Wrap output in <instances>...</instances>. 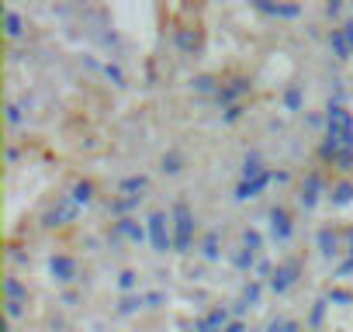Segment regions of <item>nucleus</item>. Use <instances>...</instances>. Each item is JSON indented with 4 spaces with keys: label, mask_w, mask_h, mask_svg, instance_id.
I'll list each match as a JSON object with an SVG mask.
<instances>
[{
    "label": "nucleus",
    "mask_w": 353,
    "mask_h": 332,
    "mask_svg": "<svg viewBox=\"0 0 353 332\" xmlns=\"http://www.w3.org/2000/svg\"><path fill=\"white\" fill-rule=\"evenodd\" d=\"M170 222H173V253H188L194 246V211L188 208V201L173 205Z\"/></svg>",
    "instance_id": "nucleus-1"
},
{
    "label": "nucleus",
    "mask_w": 353,
    "mask_h": 332,
    "mask_svg": "<svg viewBox=\"0 0 353 332\" xmlns=\"http://www.w3.org/2000/svg\"><path fill=\"white\" fill-rule=\"evenodd\" d=\"M145 229H149V242H152L156 253L173 249V222H170L163 211H152V215L145 218Z\"/></svg>",
    "instance_id": "nucleus-2"
},
{
    "label": "nucleus",
    "mask_w": 353,
    "mask_h": 332,
    "mask_svg": "<svg viewBox=\"0 0 353 332\" xmlns=\"http://www.w3.org/2000/svg\"><path fill=\"white\" fill-rule=\"evenodd\" d=\"M298 273H301V263L298 260H288V263H277L274 267V277L267 280L274 294H288L294 284H298Z\"/></svg>",
    "instance_id": "nucleus-3"
},
{
    "label": "nucleus",
    "mask_w": 353,
    "mask_h": 332,
    "mask_svg": "<svg viewBox=\"0 0 353 332\" xmlns=\"http://www.w3.org/2000/svg\"><path fill=\"white\" fill-rule=\"evenodd\" d=\"M77 215H80V205L70 198V194H63V198H56V205L46 211V225L52 229V225H70V222H77Z\"/></svg>",
    "instance_id": "nucleus-4"
},
{
    "label": "nucleus",
    "mask_w": 353,
    "mask_h": 332,
    "mask_svg": "<svg viewBox=\"0 0 353 332\" xmlns=\"http://www.w3.org/2000/svg\"><path fill=\"white\" fill-rule=\"evenodd\" d=\"M329 49H332L336 59H350L353 56V21H346V25L329 32Z\"/></svg>",
    "instance_id": "nucleus-5"
},
{
    "label": "nucleus",
    "mask_w": 353,
    "mask_h": 332,
    "mask_svg": "<svg viewBox=\"0 0 353 332\" xmlns=\"http://www.w3.org/2000/svg\"><path fill=\"white\" fill-rule=\"evenodd\" d=\"M229 322H232V311H229L225 304H219V308H212L205 318H198L194 332H225V329H229Z\"/></svg>",
    "instance_id": "nucleus-6"
},
{
    "label": "nucleus",
    "mask_w": 353,
    "mask_h": 332,
    "mask_svg": "<svg viewBox=\"0 0 353 332\" xmlns=\"http://www.w3.org/2000/svg\"><path fill=\"white\" fill-rule=\"evenodd\" d=\"M114 239H128V242H145V239H149V229H145V225H139V218L125 215V218H118V222H114Z\"/></svg>",
    "instance_id": "nucleus-7"
},
{
    "label": "nucleus",
    "mask_w": 353,
    "mask_h": 332,
    "mask_svg": "<svg viewBox=\"0 0 353 332\" xmlns=\"http://www.w3.org/2000/svg\"><path fill=\"white\" fill-rule=\"evenodd\" d=\"M267 218H270V236H274L277 242H288V239H291V232H294L291 215L277 205V208H270V215H267Z\"/></svg>",
    "instance_id": "nucleus-8"
},
{
    "label": "nucleus",
    "mask_w": 353,
    "mask_h": 332,
    "mask_svg": "<svg viewBox=\"0 0 353 332\" xmlns=\"http://www.w3.org/2000/svg\"><path fill=\"white\" fill-rule=\"evenodd\" d=\"M49 273L59 280V284H70V280H77V273H80V267H77V260L73 256H52L49 260Z\"/></svg>",
    "instance_id": "nucleus-9"
},
{
    "label": "nucleus",
    "mask_w": 353,
    "mask_h": 332,
    "mask_svg": "<svg viewBox=\"0 0 353 332\" xmlns=\"http://www.w3.org/2000/svg\"><path fill=\"white\" fill-rule=\"evenodd\" d=\"M274 184V174L267 170V174H260L256 180H239L236 184V201H250V198H256L260 191H267Z\"/></svg>",
    "instance_id": "nucleus-10"
},
{
    "label": "nucleus",
    "mask_w": 353,
    "mask_h": 332,
    "mask_svg": "<svg viewBox=\"0 0 353 332\" xmlns=\"http://www.w3.org/2000/svg\"><path fill=\"white\" fill-rule=\"evenodd\" d=\"M319 198H322V177H319V174H308V177L301 180V194H298V201H301L305 211H312V208L319 205Z\"/></svg>",
    "instance_id": "nucleus-11"
},
{
    "label": "nucleus",
    "mask_w": 353,
    "mask_h": 332,
    "mask_svg": "<svg viewBox=\"0 0 353 332\" xmlns=\"http://www.w3.org/2000/svg\"><path fill=\"white\" fill-rule=\"evenodd\" d=\"M243 94H250V80H232V83H225V87L215 94V101L229 111V107H236V101H239Z\"/></svg>",
    "instance_id": "nucleus-12"
},
{
    "label": "nucleus",
    "mask_w": 353,
    "mask_h": 332,
    "mask_svg": "<svg viewBox=\"0 0 353 332\" xmlns=\"http://www.w3.org/2000/svg\"><path fill=\"white\" fill-rule=\"evenodd\" d=\"M339 239H343V232H336L332 225L319 229V236H315V242H319V253H322L325 260H332V256L339 253Z\"/></svg>",
    "instance_id": "nucleus-13"
},
{
    "label": "nucleus",
    "mask_w": 353,
    "mask_h": 332,
    "mask_svg": "<svg viewBox=\"0 0 353 332\" xmlns=\"http://www.w3.org/2000/svg\"><path fill=\"white\" fill-rule=\"evenodd\" d=\"M145 187H149V177L135 174V177H125V180L118 184V194H121V198H142Z\"/></svg>",
    "instance_id": "nucleus-14"
},
{
    "label": "nucleus",
    "mask_w": 353,
    "mask_h": 332,
    "mask_svg": "<svg viewBox=\"0 0 353 332\" xmlns=\"http://www.w3.org/2000/svg\"><path fill=\"white\" fill-rule=\"evenodd\" d=\"M256 11H263V14H270V18H298L301 14V8L298 4H256Z\"/></svg>",
    "instance_id": "nucleus-15"
},
{
    "label": "nucleus",
    "mask_w": 353,
    "mask_h": 332,
    "mask_svg": "<svg viewBox=\"0 0 353 332\" xmlns=\"http://www.w3.org/2000/svg\"><path fill=\"white\" fill-rule=\"evenodd\" d=\"M329 201H332L336 208H346V205H353V180H339V184H332V194H329Z\"/></svg>",
    "instance_id": "nucleus-16"
},
{
    "label": "nucleus",
    "mask_w": 353,
    "mask_h": 332,
    "mask_svg": "<svg viewBox=\"0 0 353 332\" xmlns=\"http://www.w3.org/2000/svg\"><path fill=\"white\" fill-rule=\"evenodd\" d=\"M260 174H267L260 152H246V159H243V180H256Z\"/></svg>",
    "instance_id": "nucleus-17"
},
{
    "label": "nucleus",
    "mask_w": 353,
    "mask_h": 332,
    "mask_svg": "<svg viewBox=\"0 0 353 332\" xmlns=\"http://www.w3.org/2000/svg\"><path fill=\"white\" fill-rule=\"evenodd\" d=\"M201 253H205V260H219V256H222V239H219V229L205 232V239H201Z\"/></svg>",
    "instance_id": "nucleus-18"
},
{
    "label": "nucleus",
    "mask_w": 353,
    "mask_h": 332,
    "mask_svg": "<svg viewBox=\"0 0 353 332\" xmlns=\"http://www.w3.org/2000/svg\"><path fill=\"white\" fill-rule=\"evenodd\" d=\"M70 198H73L80 208L90 205V201H94V184H90V180H77V184L70 187Z\"/></svg>",
    "instance_id": "nucleus-19"
},
{
    "label": "nucleus",
    "mask_w": 353,
    "mask_h": 332,
    "mask_svg": "<svg viewBox=\"0 0 353 332\" xmlns=\"http://www.w3.org/2000/svg\"><path fill=\"white\" fill-rule=\"evenodd\" d=\"M232 263H236V270H243V273H250L260 260H256V253L253 249H246V246H239L236 249V256H232Z\"/></svg>",
    "instance_id": "nucleus-20"
},
{
    "label": "nucleus",
    "mask_w": 353,
    "mask_h": 332,
    "mask_svg": "<svg viewBox=\"0 0 353 332\" xmlns=\"http://www.w3.org/2000/svg\"><path fill=\"white\" fill-rule=\"evenodd\" d=\"M301 104H305V94H301L298 83H291V87L284 90V111H301Z\"/></svg>",
    "instance_id": "nucleus-21"
},
{
    "label": "nucleus",
    "mask_w": 353,
    "mask_h": 332,
    "mask_svg": "<svg viewBox=\"0 0 353 332\" xmlns=\"http://www.w3.org/2000/svg\"><path fill=\"white\" fill-rule=\"evenodd\" d=\"M260 291H263V280H260V277H253V280L243 287V298H239V301H243L246 308H253V304L260 301Z\"/></svg>",
    "instance_id": "nucleus-22"
},
{
    "label": "nucleus",
    "mask_w": 353,
    "mask_h": 332,
    "mask_svg": "<svg viewBox=\"0 0 353 332\" xmlns=\"http://www.w3.org/2000/svg\"><path fill=\"white\" fill-rule=\"evenodd\" d=\"M142 304H145V294H125L118 301V315H135Z\"/></svg>",
    "instance_id": "nucleus-23"
},
{
    "label": "nucleus",
    "mask_w": 353,
    "mask_h": 332,
    "mask_svg": "<svg viewBox=\"0 0 353 332\" xmlns=\"http://www.w3.org/2000/svg\"><path fill=\"white\" fill-rule=\"evenodd\" d=\"M4 291H8V301H28V287H25L18 277H8Z\"/></svg>",
    "instance_id": "nucleus-24"
},
{
    "label": "nucleus",
    "mask_w": 353,
    "mask_h": 332,
    "mask_svg": "<svg viewBox=\"0 0 353 332\" xmlns=\"http://www.w3.org/2000/svg\"><path fill=\"white\" fill-rule=\"evenodd\" d=\"M4 21H8V35H11V39H21V35H25V18H21L18 11H8Z\"/></svg>",
    "instance_id": "nucleus-25"
},
{
    "label": "nucleus",
    "mask_w": 353,
    "mask_h": 332,
    "mask_svg": "<svg viewBox=\"0 0 353 332\" xmlns=\"http://www.w3.org/2000/svg\"><path fill=\"white\" fill-rule=\"evenodd\" d=\"M159 166H163V174H181L184 170V159H181V152H166L159 159Z\"/></svg>",
    "instance_id": "nucleus-26"
},
{
    "label": "nucleus",
    "mask_w": 353,
    "mask_h": 332,
    "mask_svg": "<svg viewBox=\"0 0 353 332\" xmlns=\"http://www.w3.org/2000/svg\"><path fill=\"white\" fill-rule=\"evenodd\" d=\"M263 332H301V325L291 322V318H270Z\"/></svg>",
    "instance_id": "nucleus-27"
},
{
    "label": "nucleus",
    "mask_w": 353,
    "mask_h": 332,
    "mask_svg": "<svg viewBox=\"0 0 353 332\" xmlns=\"http://www.w3.org/2000/svg\"><path fill=\"white\" fill-rule=\"evenodd\" d=\"M194 90H201V94H219L222 87L215 83V76H208V73H201V76H194Z\"/></svg>",
    "instance_id": "nucleus-28"
},
{
    "label": "nucleus",
    "mask_w": 353,
    "mask_h": 332,
    "mask_svg": "<svg viewBox=\"0 0 353 332\" xmlns=\"http://www.w3.org/2000/svg\"><path fill=\"white\" fill-rule=\"evenodd\" d=\"M325 301H332V304H353V294L343 291V287H329L325 291Z\"/></svg>",
    "instance_id": "nucleus-29"
},
{
    "label": "nucleus",
    "mask_w": 353,
    "mask_h": 332,
    "mask_svg": "<svg viewBox=\"0 0 353 332\" xmlns=\"http://www.w3.org/2000/svg\"><path fill=\"white\" fill-rule=\"evenodd\" d=\"M325 304H329L325 298H319V301L312 304V315H308V325H312V329H319V325H322V318H325Z\"/></svg>",
    "instance_id": "nucleus-30"
},
{
    "label": "nucleus",
    "mask_w": 353,
    "mask_h": 332,
    "mask_svg": "<svg viewBox=\"0 0 353 332\" xmlns=\"http://www.w3.org/2000/svg\"><path fill=\"white\" fill-rule=\"evenodd\" d=\"M243 246H246V249H253V253H260V246H263V236H260L256 229H246V232H243Z\"/></svg>",
    "instance_id": "nucleus-31"
},
{
    "label": "nucleus",
    "mask_w": 353,
    "mask_h": 332,
    "mask_svg": "<svg viewBox=\"0 0 353 332\" xmlns=\"http://www.w3.org/2000/svg\"><path fill=\"white\" fill-rule=\"evenodd\" d=\"M176 45H181V49H198V35L194 32H188V28H181V32H176Z\"/></svg>",
    "instance_id": "nucleus-32"
},
{
    "label": "nucleus",
    "mask_w": 353,
    "mask_h": 332,
    "mask_svg": "<svg viewBox=\"0 0 353 332\" xmlns=\"http://www.w3.org/2000/svg\"><path fill=\"white\" fill-rule=\"evenodd\" d=\"M135 284H139V273H135V270H121V273H118V287H121V291H132Z\"/></svg>",
    "instance_id": "nucleus-33"
},
{
    "label": "nucleus",
    "mask_w": 353,
    "mask_h": 332,
    "mask_svg": "<svg viewBox=\"0 0 353 332\" xmlns=\"http://www.w3.org/2000/svg\"><path fill=\"white\" fill-rule=\"evenodd\" d=\"M104 76H108V80H111L114 87H125V73H121V70H118L114 63H108V66H104Z\"/></svg>",
    "instance_id": "nucleus-34"
},
{
    "label": "nucleus",
    "mask_w": 353,
    "mask_h": 332,
    "mask_svg": "<svg viewBox=\"0 0 353 332\" xmlns=\"http://www.w3.org/2000/svg\"><path fill=\"white\" fill-rule=\"evenodd\" d=\"M139 201H142V198H118V201L111 205V211H118V215H121V211H132Z\"/></svg>",
    "instance_id": "nucleus-35"
},
{
    "label": "nucleus",
    "mask_w": 353,
    "mask_h": 332,
    "mask_svg": "<svg viewBox=\"0 0 353 332\" xmlns=\"http://www.w3.org/2000/svg\"><path fill=\"white\" fill-rule=\"evenodd\" d=\"M21 118H25V114H21V104H8V125H11V128H18V125H21Z\"/></svg>",
    "instance_id": "nucleus-36"
},
{
    "label": "nucleus",
    "mask_w": 353,
    "mask_h": 332,
    "mask_svg": "<svg viewBox=\"0 0 353 332\" xmlns=\"http://www.w3.org/2000/svg\"><path fill=\"white\" fill-rule=\"evenodd\" d=\"M28 301H8V318H21Z\"/></svg>",
    "instance_id": "nucleus-37"
},
{
    "label": "nucleus",
    "mask_w": 353,
    "mask_h": 332,
    "mask_svg": "<svg viewBox=\"0 0 353 332\" xmlns=\"http://www.w3.org/2000/svg\"><path fill=\"white\" fill-rule=\"evenodd\" d=\"M163 298H166L163 291H149V294H145V304H149V308H159V304H163Z\"/></svg>",
    "instance_id": "nucleus-38"
},
{
    "label": "nucleus",
    "mask_w": 353,
    "mask_h": 332,
    "mask_svg": "<svg viewBox=\"0 0 353 332\" xmlns=\"http://www.w3.org/2000/svg\"><path fill=\"white\" fill-rule=\"evenodd\" d=\"M256 273L270 280V277H274V267H270V260H260V263H256Z\"/></svg>",
    "instance_id": "nucleus-39"
},
{
    "label": "nucleus",
    "mask_w": 353,
    "mask_h": 332,
    "mask_svg": "<svg viewBox=\"0 0 353 332\" xmlns=\"http://www.w3.org/2000/svg\"><path fill=\"white\" fill-rule=\"evenodd\" d=\"M225 332H250V329H246V322H243V318H232Z\"/></svg>",
    "instance_id": "nucleus-40"
},
{
    "label": "nucleus",
    "mask_w": 353,
    "mask_h": 332,
    "mask_svg": "<svg viewBox=\"0 0 353 332\" xmlns=\"http://www.w3.org/2000/svg\"><path fill=\"white\" fill-rule=\"evenodd\" d=\"M239 118H243V107H239V104L225 111V121H239Z\"/></svg>",
    "instance_id": "nucleus-41"
},
{
    "label": "nucleus",
    "mask_w": 353,
    "mask_h": 332,
    "mask_svg": "<svg viewBox=\"0 0 353 332\" xmlns=\"http://www.w3.org/2000/svg\"><path fill=\"white\" fill-rule=\"evenodd\" d=\"M343 239H346V253H350V260H353V229H343Z\"/></svg>",
    "instance_id": "nucleus-42"
},
{
    "label": "nucleus",
    "mask_w": 353,
    "mask_h": 332,
    "mask_svg": "<svg viewBox=\"0 0 353 332\" xmlns=\"http://www.w3.org/2000/svg\"><path fill=\"white\" fill-rule=\"evenodd\" d=\"M250 332H256V329H250Z\"/></svg>",
    "instance_id": "nucleus-43"
},
{
    "label": "nucleus",
    "mask_w": 353,
    "mask_h": 332,
    "mask_svg": "<svg viewBox=\"0 0 353 332\" xmlns=\"http://www.w3.org/2000/svg\"><path fill=\"white\" fill-rule=\"evenodd\" d=\"M188 332H194V329H188Z\"/></svg>",
    "instance_id": "nucleus-44"
}]
</instances>
